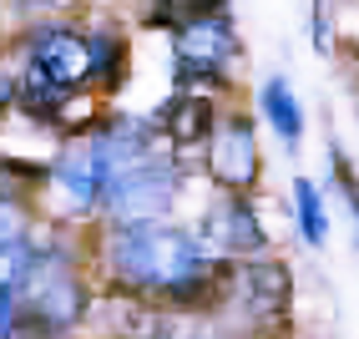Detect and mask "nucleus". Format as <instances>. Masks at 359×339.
Listing matches in <instances>:
<instances>
[{
    "mask_svg": "<svg viewBox=\"0 0 359 339\" xmlns=\"http://www.w3.org/2000/svg\"><path fill=\"white\" fill-rule=\"evenodd\" d=\"M329 157H334V173H339V187H344V198H349V208H354V218H359V187H354V173H349V162H344V152H339V147H334Z\"/></svg>",
    "mask_w": 359,
    "mask_h": 339,
    "instance_id": "nucleus-12",
    "label": "nucleus"
},
{
    "mask_svg": "<svg viewBox=\"0 0 359 339\" xmlns=\"http://www.w3.org/2000/svg\"><path fill=\"white\" fill-rule=\"evenodd\" d=\"M26 61L41 71V77H51L56 86H66V91L91 81V41H81L76 31H36Z\"/></svg>",
    "mask_w": 359,
    "mask_h": 339,
    "instance_id": "nucleus-7",
    "label": "nucleus"
},
{
    "mask_svg": "<svg viewBox=\"0 0 359 339\" xmlns=\"http://www.w3.org/2000/svg\"><path fill=\"white\" fill-rule=\"evenodd\" d=\"M263 117L278 127V137L289 142V147L304 137V112H299V102H294V91H289V81H283V77H269V81H263Z\"/></svg>",
    "mask_w": 359,
    "mask_h": 339,
    "instance_id": "nucleus-10",
    "label": "nucleus"
},
{
    "mask_svg": "<svg viewBox=\"0 0 359 339\" xmlns=\"http://www.w3.org/2000/svg\"><path fill=\"white\" fill-rule=\"evenodd\" d=\"M157 127L172 137V147L193 152V147H208V142H212V132H218V112H212V102L203 91H177L172 102L162 107Z\"/></svg>",
    "mask_w": 359,
    "mask_h": 339,
    "instance_id": "nucleus-8",
    "label": "nucleus"
},
{
    "mask_svg": "<svg viewBox=\"0 0 359 339\" xmlns=\"http://www.w3.org/2000/svg\"><path fill=\"white\" fill-rule=\"evenodd\" d=\"M203 233H208V244H218V253H228V258L258 253L263 244H269V238H263V228H258V218H253V208H248L243 198H223L218 208L208 213Z\"/></svg>",
    "mask_w": 359,
    "mask_h": 339,
    "instance_id": "nucleus-9",
    "label": "nucleus"
},
{
    "mask_svg": "<svg viewBox=\"0 0 359 339\" xmlns=\"http://www.w3.org/2000/svg\"><path fill=\"white\" fill-rule=\"evenodd\" d=\"M20 304L31 309V319H41V329L76 324V314H81V284H76L71 258L61 248H51V253L36 248V263H31L26 284H20Z\"/></svg>",
    "mask_w": 359,
    "mask_h": 339,
    "instance_id": "nucleus-4",
    "label": "nucleus"
},
{
    "mask_svg": "<svg viewBox=\"0 0 359 339\" xmlns=\"http://www.w3.org/2000/svg\"><path fill=\"white\" fill-rule=\"evenodd\" d=\"M238 61V31L223 11H187L177 26V81H218L223 71Z\"/></svg>",
    "mask_w": 359,
    "mask_h": 339,
    "instance_id": "nucleus-3",
    "label": "nucleus"
},
{
    "mask_svg": "<svg viewBox=\"0 0 359 339\" xmlns=\"http://www.w3.org/2000/svg\"><path fill=\"white\" fill-rule=\"evenodd\" d=\"M299 228H304V238H309V244H324V238H329V218H324V203H319V192H314V182H309V178H299Z\"/></svg>",
    "mask_w": 359,
    "mask_h": 339,
    "instance_id": "nucleus-11",
    "label": "nucleus"
},
{
    "mask_svg": "<svg viewBox=\"0 0 359 339\" xmlns=\"http://www.w3.org/2000/svg\"><path fill=\"white\" fill-rule=\"evenodd\" d=\"M111 274L127 279L132 288L147 294H172V288L193 284L198 274H208V253L193 233H182L172 223H142V228H116L111 238Z\"/></svg>",
    "mask_w": 359,
    "mask_h": 339,
    "instance_id": "nucleus-1",
    "label": "nucleus"
},
{
    "mask_svg": "<svg viewBox=\"0 0 359 339\" xmlns=\"http://www.w3.org/2000/svg\"><path fill=\"white\" fill-rule=\"evenodd\" d=\"M177 182L182 178H177L172 162L147 157V162L127 167V173H116L107 182V192H102V203H107V213H111L116 228H142V223H157V218L172 208Z\"/></svg>",
    "mask_w": 359,
    "mask_h": 339,
    "instance_id": "nucleus-2",
    "label": "nucleus"
},
{
    "mask_svg": "<svg viewBox=\"0 0 359 339\" xmlns=\"http://www.w3.org/2000/svg\"><path fill=\"white\" fill-rule=\"evenodd\" d=\"M208 173L218 178L223 187H233V192H243V187L258 182L263 157H258V137H253V127L243 122V117H233V122H223L218 132H212V142H208Z\"/></svg>",
    "mask_w": 359,
    "mask_h": 339,
    "instance_id": "nucleus-5",
    "label": "nucleus"
},
{
    "mask_svg": "<svg viewBox=\"0 0 359 339\" xmlns=\"http://www.w3.org/2000/svg\"><path fill=\"white\" fill-rule=\"evenodd\" d=\"M289 269L273 258H253V263H233V304H243V314H253V319H273V314L289 309Z\"/></svg>",
    "mask_w": 359,
    "mask_h": 339,
    "instance_id": "nucleus-6",
    "label": "nucleus"
}]
</instances>
